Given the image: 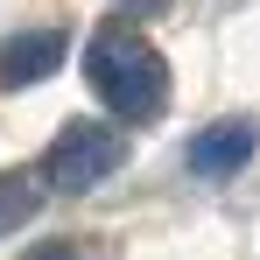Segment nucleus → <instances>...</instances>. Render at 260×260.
I'll return each mask as SVG.
<instances>
[{"label": "nucleus", "mask_w": 260, "mask_h": 260, "mask_svg": "<svg viewBox=\"0 0 260 260\" xmlns=\"http://www.w3.org/2000/svg\"><path fill=\"white\" fill-rule=\"evenodd\" d=\"M85 78L106 99L113 120H155L169 106V63L155 56V43H141L134 28H99L85 43Z\"/></svg>", "instance_id": "obj_1"}, {"label": "nucleus", "mask_w": 260, "mask_h": 260, "mask_svg": "<svg viewBox=\"0 0 260 260\" xmlns=\"http://www.w3.org/2000/svg\"><path fill=\"white\" fill-rule=\"evenodd\" d=\"M120 162H127L120 127H106V120H71V127L49 141V155H43V183L63 190V197H85V190H99Z\"/></svg>", "instance_id": "obj_2"}, {"label": "nucleus", "mask_w": 260, "mask_h": 260, "mask_svg": "<svg viewBox=\"0 0 260 260\" xmlns=\"http://www.w3.org/2000/svg\"><path fill=\"white\" fill-rule=\"evenodd\" d=\"M63 56H71L63 28H21V36H7L0 43V91H28L43 78H56Z\"/></svg>", "instance_id": "obj_3"}, {"label": "nucleus", "mask_w": 260, "mask_h": 260, "mask_svg": "<svg viewBox=\"0 0 260 260\" xmlns=\"http://www.w3.org/2000/svg\"><path fill=\"white\" fill-rule=\"evenodd\" d=\"M260 148V127L253 120H211V127L190 141V176H204V183H225V176H239L253 162Z\"/></svg>", "instance_id": "obj_4"}, {"label": "nucleus", "mask_w": 260, "mask_h": 260, "mask_svg": "<svg viewBox=\"0 0 260 260\" xmlns=\"http://www.w3.org/2000/svg\"><path fill=\"white\" fill-rule=\"evenodd\" d=\"M43 211V169H0V239Z\"/></svg>", "instance_id": "obj_5"}, {"label": "nucleus", "mask_w": 260, "mask_h": 260, "mask_svg": "<svg viewBox=\"0 0 260 260\" xmlns=\"http://www.w3.org/2000/svg\"><path fill=\"white\" fill-rule=\"evenodd\" d=\"M36 260H85V253H78V246H43Z\"/></svg>", "instance_id": "obj_6"}, {"label": "nucleus", "mask_w": 260, "mask_h": 260, "mask_svg": "<svg viewBox=\"0 0 260 260\" xmlns=\"http://www.w3.org/2000/svg\"><path fill=\"white\" fill-rule=\"evenodd\" d=\"M127 7H169V0H127Z\"/></svg>", "instance_id": "obj_7"}]
</instances>
